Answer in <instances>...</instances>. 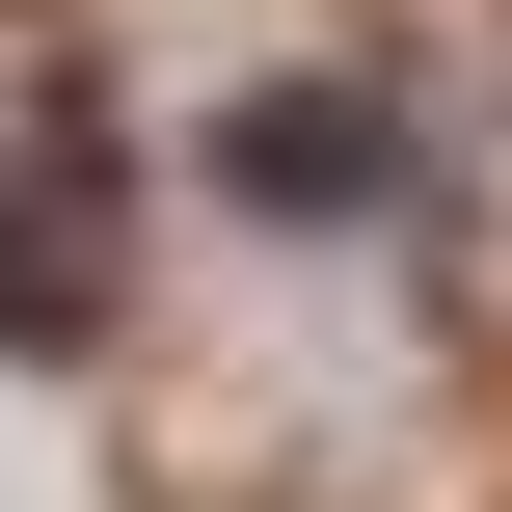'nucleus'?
Segmentation results:
<instances>
[{
  "mask_svg": "<svg viewBox=\"0 0 512 512\" xmlns=\"http://www.w3.org/2000/svg\"><path fill=\"white\" fill-rule=\"evenodd\" d=\"M243 189H270V216H378L405 135H378V108H243Z\"/></svg>",
  "mask_w": 512,
  "mask_h": 512,
  "instance_id": "f257e3e1",
  "label": "nucleus"
}]
</instances>
